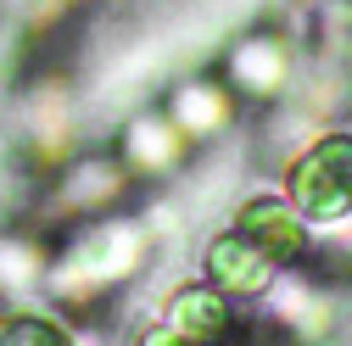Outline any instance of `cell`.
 Listing matches in <instances>:
<instances>
[{
	"mask_svg": "<svg viewBox=\"0 0 352 346\" xmlns=\"http://www.w3.org/2000/svg\"><path fill=\"white\" fill-rule=\"evenodd\" d=\"M157 235L146 218H135L129 207L107 212V218H84L56 229L51 240V274H45V308L67 313H96L107 296L123 285H135L151 268Z\"/></svg>",
	"mask_w": 352,
	"mask_h": 346,
	"instance_id": "obj_1",
	"label": "cell"
},
{
	"mask_svg": "<svg viewBox=\"0 0 352 346\" xmlns=\"http://www.w3.org/2000/svg\"><path fill=\"white\" fill-rule=\"evenodd\" d=\"M39 185H45V196H39V224L51 235L67 229V224H84V218H107V212L129 207V196L140 190L129 179V168L118 162V151H73Z\"/></svg>",
	"mask_w": 352,
	"mask_h": 346,
	"instance_id": "obj_2",
	"label": "cell"
},
{
	"mask_svg": "<svg viewBox=\"0 0 352 346\" xmlns=\"http://www.w3.org/2000/svg\"><path fill=\"white\" fill-rule=\"evenodd\" d=\"M252 330L274 346H324L336 330V279H324L314 263H291L274 274L252 308Z\"/></svg>",
	"mask_w": 352,
	"mask_h": 346,
	"instance_id": "obj_3",
	"label": "cell"
},
{
	"mask_svg": "<svg viewBox=\"0 0 352 346\" xmlns=\"http://www.w3.org/2000/svg\"><path fill=\"white\" fill-rule=\"evenodd\" d=\"M285 201L314 229L352 218V128H319L285 162Z\"/></svg>",
	"mask_w": 352,
	"mask_h": 346,
	"instance_id": "obj_4",
	"label": "cell"
},
{
	"mask_svg": "<svg viewBox=\"0 0 352 346\" xmlns=\"http://www.w3.org/2000/svg\"><path fill=\"white\" fill-rule=\"evenodd\" d=\"M218 78L241 106H280L296 90V39L285 28H246L218 56Z\"/></svg>",
	"mask_w": 352,
	"mask_h": 346,
	"instance_id": "obj_5",
	"label": "cell"
},
{
	"mask_svg": "<svg viewBox=\"0 0 352 346\" xmlns=\"http://www.w3.org/2000/svg\"><path fill=\"white\" fill-rule=\"evenodd\" d=\"M17 151L34 168V179L51 173L78 151V112L62 78H34L17 101Z\"/></svg>",
	"mask_w": 352,
	"mask_h": 346,
	"instance_id": "obj_6",
	"label": "cell"
},
{
	"mask_svg": "<svg viewBox=\"0 0 352 346\" xmlns=\"http://www.w3.org/2000/svg\"><path fill=\"white\" fill-rule=\"evenodd\" d=\"M112 151H118V162L129 168L135 185H168V179H179V173L190 168V157H196V146L173 128V117L162 106H140L118 128Z\"/></svg>",
	"mask_w": 352,
	"mask_h": 346,
	"instance_id": "obj_7",
	"label": "cell"
},
{
	"mask_svg": "<svg viewBox=\"0 0 352 346\" xmlns=\"http://www.w3.org/2000/svg\"><path fill=\"white\" fill-rule=\"evenodd\" d=\"M157 319L173 324L179 335H190L196 346H235V341L252 330V308L230 301L224 290H212L207 279H185V285H173Z\"/></svg>",
	"mask_w": 352,
	"mask_h": 346,
	"instance_id": "obj_8",
	"label": "cell"
},
{
	"mask_svg": "<svg viewBox=\"0 0 352 346\" xmlns=\"http://www.w3.org/2000/svg\"><path fill=\"white\" fill-rule=\"evenodd\" d=\"M162 112L173 117V128H179L196 151L230 140L235 123H241V101L230 95V84L218 78V73H190V78H179V84L162 95Z\"/></svg>",
	"mask_w": 352,
	"mask_h": 346,
	"instance_id": "obj_9",
	"label": "cell"
},
{
	"mask_svg": "<svg viewBox=\"0 0 352 346\" xmlns=\"http://www.w3.org/2000/svg\"><path fill=\"white\" fill-rule=\"evenodd\" d=\"M230 229H241L257 251H269L280 268L307 263V251H314V224L285 201V190H252V196H241Z\"/></svg>",
	"mask_w": 352,
	"mask_h": 346,
	"instance_id": "obj_10",
	"label": "cell"
},
{
	"mask_svg": "<svg viewBox=\"0 0 352 346\" xmlns=\"http://www.w3.org/2000/svg\"><path fill=\"white\" fill-rule=\"evenodd\" d=\"M280 263L269 251H257L241 229H218L207 246H201V279L212 290H224L230 301H241V308H257L263 290L274 285Z\"/></svg>",
	"mask_w": 352,
	"mask_h": 346,
	"instance_id": "obj_11",
	"label": "cell"
},
{
	"mask_svg": "<svg viewBox=\"0 0 352 346\" xmlns=\"http://www.w3.org/2000/svg\"><path fill=\"white\" fill-rule=\"evenodd\" d=\"M51 240L56 235L45 224L0 229V308H45Z\"/></svg>",
	"mask_w": 352,
	"mask_h": 346,
	"instance_id": "obj_12",
	"label": "cell"
},
{
	"mask_svg": "<svg viewBox=\"0 0 352 346\" xmlns=\"http://www.w3.org/2000/svg\"><path fill=\"white\" fill-rule=\"evenodd\" d=\"M0 346H78V335L51 308H0Z\"/></svg>",
	"mask_w": 352,
	"mask_h": 346,
	"instance_id": "obj_13",
	"label": "cell"
},
{
	"mask_svg": "<svg viewBox=\"0 0 352 346\" xmlns=\"http://www.w3.org/2000/svg\"><path fill=\"white\" fill-rule=\"evenodd\" d=\"M307 263H314L324 279L346 285L352 279V218H341L330 229H314V251H307Z\"/></svg>",
	"mask_w": 352,
	"mask_h": 346,
	"instance_id": "obj_14",
	"label": "cell"
},
{
	"mask_svg": "<svg viewBox=\"0 0 352 346\" xmlns=\"http://www.w3.org/2000/svg\"><path fill=\"white\" fill-rule=\"evenodd\" d=\"M135 346H196V341H190V335H179L173 324H162V319H151V324L135 335Z\"/></svg>",
	"mask_w": 352,
	"mask_h": 346,
	"instance_id": "obj_15",
	"label": "cell"
},
{
	"mask_svg": "<svg viewBox=\"0 0 352 346\" xmlns=\"http://www.w3.org/2000/svg\"><path fill=\"white\" fill-rule=\"evenodd\" d=\"M235 346H274V341H269V335H257V330H246V335H241Z\"/></svg>",
	"mask_w": 352,
	"mask_h": 346,
	"instance_id": "obj_16",
	"label": "cell"
},
{
	"mask_svg": "<svg viewBox=\"0 0 352 346\" xmlns=\"http://www.w3.org/2000/svg\"><path fill=\"white\" fill-rule=\"evenodd\" d=\"M346 128H352V123H346Z\"/></svg>",
	"mask_w": 352,
	"mask_h": 346,
	"instance_id": "obj_17",
	"label": "cell"
}]
</instances>
